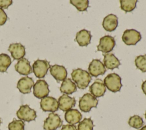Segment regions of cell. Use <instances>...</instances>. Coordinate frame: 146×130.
Instances as JSON below:
<instances>
[{
  "label": "cell",
  "mask_w": 146,
  "mask_h": 130,
  "mask_svg": "<svg viewBox=\"0 0 146 130\" xmlns=\"http://www.w3.org/2000/svg\"><path fill=\"white\" fill-rule=\"evenodd\" d=\"M82 118L81 113L76 109H71L66 112L64 119L66 121L71 125L79 123Z\"/></svg>",
  "instance_id": "21"
},
{
  "label": "cell",
  "mask_w": 146,
  "mask_h": 130,
  "mask_svg": "<svg viewBox=\"0 0 146 130\" xmlns=\"http://www.w3.org/2000/svg\"><path fill=\"white\" fill-rule=\"evenodd\" d=\"M103 63L105 68L111 70L118 68L120 65L119 60L112 53H107L104 55Z\"/></svg>",
  "instance_id": "20"
},
{
  "label": "cell",
  "mask_w": 146,
  "mask_h": 130,
  "mask_svg": "<svg viewBox=\"0 0 146 130\" xmlns=\"http://www.w3.org/2000/svg\"><path fill=\"white\" fill-rule=\"evenodd\" d=\"M34 82L32 78L28 76L21 78L17 82V87L19 92L23 94H27L31 92Z\"/></svg>",
  "instance_id": "12"
},
{
  "label": "cell",
  "mask_w": 146,
  "mask_h": 130,
  "mask_svg": "<svg viewBox=\"0 0 146 130\" xmlns=\"http://www.w3.org/2000/svg\"><path fill=\"white\" fill-rule=\"evenodd\" d=\"M98 104V99L90 93H86L79 101V107L83 112H88L92 108H96Z\"/></svg>",
  "instance_id": "3"
},
{
  "label": "cell",
  "mask_w": 146,
  "mask_h": 130,
  "mask_svg": "<svg viewBox=\"0 0 146 130\" xmlns=\"http://www.w3.org/2000/svg\"><path fill=\"white\" fill-rule=\"evenodd\" d=\"M136 68L143 72H146V54L136 57L135 60Z\"/></svg>",
  "instance_id": "28"
},
{
  "label": "cell",
  "mask_w": 146,
  "mask_h": 130,
  "mask_svg": "<svg viewBox=\"0 0 146 130\" xmlns=\"http://www.w3.org/2000/svg\"><path fill=\"white\" fill-rule=\"evenodd\" d=\"M1 119H0V124H1Z\"/></svg>",
  "instance_id": "36"
},
{
  "label": "cell",
  "mask_w": 146,
  "mask_h": 130,
  "mask_svg": "<svg viewBox=\"0 0 146 130\" xmlns=\"http://www.w3.org/2000/svg\"><path fill=\"white\" fill-rule=\"evenodd\" d=\"M15 70L20 74L27 76L32 72V68L29 60L23 58L18 60L14 66Z\"/></svg>",
  "instance_id": "17"
},
{
  "label": "cell",
  "mask_w": 146,
  "mask_h": 130,
  "mask_svg": "<svg viewBox=\"0 0 146 130\" xmlns=\"http://www.w3.org/2000/svg\"><path fill=\"white\" fill-rule=\"evenodd\" d=\"M50 74L58 81L64 80L67 76V72L64 66L59 65H54L50 66Z\"/></svg>",
  "instance_id": "15"
},
{
  "label": "cell",
  "mask_w": 146,
  "mask_h": 130,
  "mask_svg": "<svg viewBox=\"0 0 146 130\" xmlns=\"http://www.w3.org/2000/svg\"><path fill=\"white\" fill-rule=\"evenodd\" d=\"M128 123L130 127L136 129L140 128L144 124L143 119L138 115H134L131 116L129 119Z\"/></svg>",
  "instance_id": "25"
},
{
  "label": "cell",
  "mask_w": 146,
  "mask_h": 130,
  "mask_svg": "<svg viewBox=\"0 0 146 130\" xmlns=\"http://www.w3.org/2000/svg\"><path fill=\"white\" fill-rule=\"evenodd\" d=\"M141 38L140 33L135 29H127L122 36V40L127 45H135Z\"/></svg>",
  "instance_id": "8"
},
{
  "label": "cell",
  "mask_w": 146,
  "mask_h": 130,
  "mask_svg": "<svg viewBox=\"0 0 146 130\" xmlns=\"http://www.w3.org/2000/svg\"><path fill=\"white\" fill-rule=\"evenodd\" d=\"M92 36L90 31L82 29L76 34L75 40L79 46H87L91 42Z\"/></svg>",
  "instance_id": "19"
},
{
  "label": "cell",
  "mask_w": 146,
  "mask_h": 130,
  "mask_svg": "<svg viewBox=\"0 0 146 130\" xmlns=\"http://www.w3.org/2000/svg\"><path fill=\"white\" fill-rule=\"evenodd\" d=\"M145 119H146V112H145Z\"/></svg>",
  "instance_id": "35"
},
{
  "label": "cell",
  "mask_w": 146,
  "mask_h": 130,
  "mask_svg": "<svg viewBox=\"0 0 146 130\" xmlns=\"http://www.w3.org/2000/svg\"><path fill=\"white\" fill-rule=\"evenodd\" d=\"M63 121L60 116L54 113H50L44 121L43 129L44 130H56L60 127Z\"/></svg>",
  "instance_id": "6"
},
{
  "label": "cell",
  "mask_w": 146,
  "mask_h": 130,
  "mask_svg": "<svg viewBox=\"0 0 146 130\" xmlns=\"http://www.w3.org/2000/svg\"><path fill=\"white\" fill-rule=\"evenodd\" d=\"M140 130H146V125H145V126H144V127H143Z\"/></svg>",
  "instance_id": "34"
},
{
  "label": "cell",
  "mask_w": 146,
  "mask_h": 130,
  "mask_svg": "<svg viewBox=\"0 0 146 130\" xmlns=\"http://www.w3.org/2000/svg\"><path fill=\"white\" fill-rule=\"evenodd\" d=\"M13 3L11 0H0V7L7 9Z\"/></svg>",
  "instance_id": "31"
},
{
  "label": "cell",
  "mask_w": 146,
  "mask_h": 130,
  "mask_svg": "<svg viewBox=\"0 0 146 130\" xmlns=\"http://www.w3.org/2000/svg\"><path fill=\"white\" fill-rule=\"evenodd\" d=\"M70 2L79 11H86L89 5V1L88 0H71Z\"/></svg>",
  "instance_id": "26"
},
{
  "label": "cell",
  "mask_w": 146,
  "mask_h": 130,
  "mask_svg": "<svg viewBox=\"0 0 146 130\" xmlns=\"http://www.w3.org/2000/svg\"><path fill=\"white\" fill-rule=\"evenodd\" d=\"M61 130H77L76 127L74 125L71 124H66L63 125Z\"/></svg>",
  "instance_id": "32"
},
{
  "label": "cell",
  "mask_w": 146,
  "mask_h": 130,
  "mask_svg": "<svg viewBox=\"0 0 146 130\" xmlns=\"http://www.w3.org/2000/svg\"><path fill=\"white\" fill-rule=\"evenodd\" d=\"M94 123L91 118H84L80 121L77 130H93Z\"/></svg>",
  "instance_id": "27"
},
{
  "label": "cell",
  "mask_w": 146,
  "mask_h": 130,
  "mask_svg": "<svg viewBox=\"0 0 146 130\" xmlns=\"http://www.w3.org/2000/svg\"><path fill=\"white\" fill-rule=\"evenodd\" d=\"M88 73L91 76L96 77L104 74L106 72V68L104 64L98 59H94L88 66Z\"/></svg>",
  "instance_id": "11"
},
{
  "label": "cell",
  "mask_w": 146,
  "mask_h": 130,
  "mask_svg": "<svg viewBox=\"0 0 146 130\" xmlns=\"http://www.w3.org/2000/svg\"><path fill=\"white\" fill-rule=\"evenodd\" d=\"M141 89L143 90V93L146 95V80L144 81L141 85Z\"/></svg>",
  "instance_id": "33"
},
{
  "label": "cell",
  "mask_w": 146,
  "mask_h": 130,
  "mask_svg": "<svg viewBox=\"0 0 146 130\" xmlns=\"http://www.w3.org/2000/svg\"><path fill=\"white\" fill-rule=\"evenodd\" d=\"M89 90L91 94L96 98L102 97L104 94L106 87L102 80L96 79L90 86Z\"/></svg>",
  "instance_id": "14"
},
{
  "label": "cell",
  "mask_w": 146,
  "mask_h": 130,
  "mask_svg": "<svg viewBox=\"0 0 146 130\" xmlns=\"http://www.w3.org/2000/svg\"><path fill=\"white\" fill-rule=\"evenodd\" d=\"M17 116L21 120L30 122L35 120L36 113L34 109L30 108L28 105H23L17 111Z\"/></svg>",
  "instance_id": "5"
},
{
  "label": "cell",
  "mask_w": 146,
  "mask_h": 130,
  "mask_svg": "<svg viewBox=\"0 0 146 130\" xmlns=\"http://www.w3.org/2000/svg\"><path fill=\"white\" fill-rule=\"evenodd\" d=\"M115 44L114 37L108 35L104 36L100 39L99 44L97 46L98 50L103 53H108L113 50Z\"/></svg>",
  "instance_id": "7"
},
{
  "label": "cell",
  "mask_w": 146,
  "mask_h": 130,
  "mask_svg": "<svg viewBox=\"0 0 146 130\" xmlns=\"http://www.w3.org/2000/svg\"><path fill=\"white\" fill-rule=\"evenodd\" d=\"M14 60H20L25 56V48L20 43L11 44L8 48Z\"/></svg>",
  "instance_id": "16"
},
{
  "label": "cell",
  "mask_w": 146,
  "mask_h": 130,
  "mask_svg": "<svg viewBox=\"0 0 146 130\" xmlns=\"http://www.w3.org/2000/svg\"><path fill=\"white\" fill-rule=\"evenodd\" d=\"M71 77L76 86L80 89H86L92 79L91 76L88 72L80 68L73 70L71 73Z\"/></svg>",
  "instance_id": "1"
},
{
  "label": "cell",
  "mask_w": 146,
  "mask_h": 130,
  "mask_svg": "<svg viewBox=\"0 0 146 130\" xmlns=\"http://www.w3.org/2000/svg\"><path fill=\"white\" fill-rule=\"evenodd\" d=\"M33 72L38 78L44 77L47 73L50 65L49 62L46 60H36L33 65Z\"/></svg>",
  "instance_id": "4"
},
{
  "label": "cell",
  "mask_w": 146,
  "mask_h": 130,
  "mask_svg": "<svg viewBox=\"0 0 146 130\" xmlns=\"http://www.w3.org/2000/svg\"><path fill=\"white\" fill-rule=\"evenodd\" d=\"M118 25L117 17L112 14H108L105 17L102 22V26L104 30L108 31H112L115 30Z\"/></svg>",
  "instance_id": "18"
},
{
  "label": "cell",
  "mask_w": 146,
  "mask_h": 130,
  "mask_svg": "<svg viewBox=\"0 0 146 130\" xmlns=\"http://www.w3.org/2000/svg\"><path fill=\"white\" fill-rule=\"evenodd\" d=\"M121 77L116 73H112L108 74L104 79L106 87L111 92H117L120 91L122 86Z\"/></svg>",
  "instance_id": "2"
},
{
  "label": "cell",
  "mask_w": 146,
  "mask_h": 130,
  "mask_svg": "<svg viewBox=\"0 0 146 130\" xmlns=\"http://www.w3.org/2000/svg\"><path fill=\"white\" fill-rule=\"evenodd\" d=\"M136 0H120V8L125 12H131L136 6Z\"/></svg>",
  "instance_id": "24"
},
{
  "label": "cell",
  "mask_w": 146,
  "mask_h": 130,
  "mask_svg": "<svg viewBox=\"0 0 146 130\" xmlns=\"http://www.w3.org/2000/svg\"><path fill=\"white\" fill-rule=\"evenodd\" d=\"M41 109L44 112H54L59 108L58 101L56 99L51 96H46L41 99L40 102Z\"/></svg>",
  "instance_id": "10"
},
{
  "label": "cell",
  "mask_w": 146,
  "mask_h": 130,
  "mask_svg": "<svg viewBox=\"0 0 146 130\" xmlns=\"http://www.w3.org/2000/svg\"><path fill=\"white\" fill-rule=\"evenodd\" d=\"M9 130H25V123L22 120L14 119L8 125Z\"/></svg>",
  "instance_id": "29"
},
{
  "label": "cell",
  "mask_w": 146,
  "mask_h": 130,
  "mask_svg": "<svg viewBox=\"0 0 146 130\" xmlns=\"http://www.w3.org/2000/svg\"><path fill=\"white\" fill-rule=\"evenodd\" d=\"M7 19V15L3 9L0 7V26L3 25Z\"/></svg>",
  "instance_id": "30"
},
{
  "label": "cell",
  "mask_w": 146,
  "mask_h": 130,
  "mask_svg": "<svg viewBox=\"0 0 146 130\" xmlns=\"http://www.w3.org/2000/svg\"><path fill=\"white\" fill-rule=\"evenodd\" d=\"M50 92L48 84L44 80H38L33 86V94L38 99H43Z\"/></svg>",
  "instance_id": "9"
},
{
  "label": "cell",
  "mask_w": 146,
  "mask_h": 130,
  "mask_svg": "<svg viewBox=\"0 0 146 130\" xmlns=\"http://www.w3.org/2000/svg\"><path fill=\"white\" fill-rule=\"evenodd\" d=\"M58 101L59 109L66 112L73 108L76 104L74 97H71L66 94L60 96Z\"/></svg>",
  "instance_id": "13"
},
{
  "label": "cell",
  "mask_w": 146,
  "mask_h": 130,
  "mask_svg": "<svg viewBox=\"0 0 146 130\" xmlns=\"http://www.w3.org/2000/svg\"><path fill=\"white\" fill-rule=\"evenodd\" d=\"M11 64L10 57L5 53L0 54V72H6Z\"/></svg>",
  "instance_id": "23"
},
{
  "label": "cell",
  "mask_w": 146,
  "mask_h": 130,
  "mask_svg": "<svg viewBox=\"0 0 146 130\" xmlns=\"http://www.w3.org/2000/svg\"><path fill=\"white\" fill-rule=\"evenodd\" d=\"M60 90L66 94H71L76 91V85L70 78H66L61 84Z\"/></svg>",
  "instance_id": "22"
}]
</instances>
